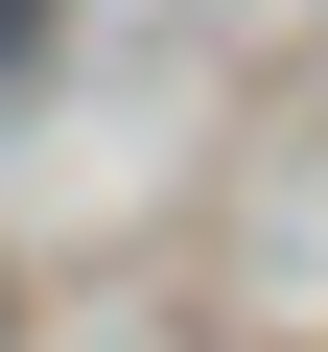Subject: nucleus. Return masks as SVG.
Returning a JSON list of instances; mask_svg holds the SVG:
<instances>
[{
  "label": "nucleus",
  "mask_w": 328,
  "mask_h": 352,
  "mask_svg": "<svg viewBox=\"0 0 328 352\" xmlns=\"http://www.w3.org/2000/svg\"><path fill=\"white\" fill-rule=\"evenodd\" d=\"M0 329H24V282H0Z\"/></svg>",
  "instance_id": "f257e3e1"
}]
</instances>
